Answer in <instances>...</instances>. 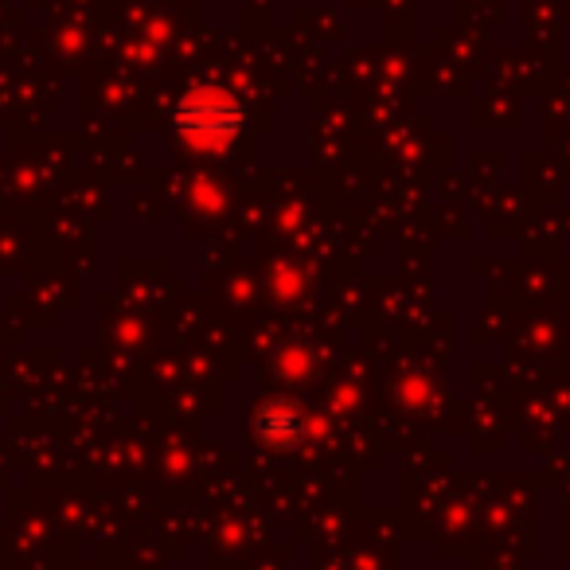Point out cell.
I'll return each mask as SVG.
<instances>
[{
	"instance_id": "obj_1",
	"label": "cell",
	"mask_w": 570,
	"mask_h": 570,
	"mask_svg": "<svg viewBox=\"0 0 570 570\" xmlns=\"http://www.w3.org/2000/svg\"><path fill=\"white\" fill-rule=\"evenodd\" d=\"M243 102L223 87H196L176 110V129L196 145H223L243 129Z\"/></svg>"
}]
</instances>
